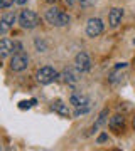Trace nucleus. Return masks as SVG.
Returning a JSON list of instances; mask_svg holds the SVG:
<instances>
[{
    "mask_svg": "<svg viewBox=\"0 0 135 151\" xmlns=\"http://www.w3.org/2000/svg\"><path fill=\"white\" fill-rule=\"evenodd\" d=\"M46 20L51 24V25H56V27H64L69 24V15L63 12L58 7H51L46 10Z\"/></svg>",
    "mask_w": 135,
    "mask_h": 151,
    "instance_id": "nucleus-1",
    "label": "nucleus"
},
{
    "mask_svg": "<svg viewBox=\"0 0 135 151\" xmlns=\"http://www.w3.org/2000/svg\"><path fill=\"white\" fill-rule=\"evenodd\" d=\"M19 24H20L22 29H36L39 25V15L34 10H22L20 15H19Z\"/></svg>",
    "mask_w": 135,
    "mask_h": 151,
    "instance_id": "nucleus-2",
    "label": "nucleus"
},
{
    "mask_svg": "<svg viewBox=\"0 0 135 151\" xmlns=\"http://www.w3.org/2000/svg\"><path fill=\"white\" fill-rule=\"evenodd\" d=\"M58 77V72H56V69L54 67H51V65H44V67H41V69L37 70V74H36V79H37L39 84H51V82L54 81Z\"/></svg>",
    "mask_w": 135,
    "mask_h": 151,
    "instance_id": "nucleus-3",
    "label": "nucleus"
},
{
    "mask_svg": "<svg viewBox=\"0 0 135 151\" xmlns=\"http://www.w3.org/2000/svg\"><path fill=\"white\" fill-rule=\"evenodd\" d=\"M27 65H29V55L24 54V52H17V54H14V57H12L10 60V69L15 70V72H20V70L27 69Z\"/></svg>",
    "mask_w": 135,
    "mask_h": 151,
    "instance_id": "nucleus-4",
    "label": "nucleus"
},
{
    "mask_svg": "<svg viewBox=\"0 0 135 151\" xmlns=\"http://www.w3.org/2000/svg\"><path fill=\"white\" fill-rule=\"evenodd\" d=\"M103 29H105V25H103L101 19H90L86 24V34L90 35V37H98V35H101L103 34Z\"/></svg>",
    "mask_w": 135,
    "mask_h": 151,
    "instance_id": "nucleus-5",
    "label": "nucleus"
},
{
    "mask_svg": "<svg viewBox=\"0 0 135 151\" xmlns=\"http://www.w3.org/2000/svg\"><path fill=\"white\" fill-rule=\"evenodd\" d=\"M74 64L81 72H88V70L91 69V59H90V55H88L86 52H83V50L76 54Z\"/></svg>",
    "mask_w": 135,
    "mask_h": 151,
    "instance_id": "nucleus-6",
    "label": "nucleus"
},
{
    "mask_svg": "<svg viewBox=\"0 0 135 151\" xmlns=\"http://www.w3.org/2000/svg\"><path fill=\"white\" fill-rule=\"evenodd\" d=\"M15 49H20V45L15 44L14 40H10V39H2V42H0V55H2V57H7V55L12 54Z\"/></svg>",
    "mask_w": 135,
    "mask_h": 151,
    "instance_id": "nucleus-7",
    "label": "nucleus"
},
{
    "mask_svg": "<svg viewBox=\"0 0 135 151\" xmlns=\"http://www.w3.org/2000/svg\"><path fill=\"white\" fill-rule=\"evenodd\" d=\"M15 20H17V17H15V14L14 12H9V14H4L2 15V20H0V34L4 35V34L9 30V29L15 24Z\"/></svg>",
    "mask_w": 135,
    "mask_h": 151,
    "instance_id": "nucleus-8",
    "label": "nucleus"
},
{
    "mask_svg": "<svg viewBox=\"0 0 135 151\" xmlns=\"http://www.w3.org/2000/svg\"><path fill=\"white\" fill-rule=\"evenodd\" d=\"M122 17H123V10L118 9V7H113L110 14H108V22H110V27L112 29H117L122 22Z\"/></svg>",
    "mask_w": 135,
    "mask_h": 151,
    "instance_id": "nucleus-9",
    "label": "nucleus"
},
{
    "mask_svg": "<svg viewBox=\"0 0 135 151\" xmlns=\"http://www.w3.org/2000/svg\"><path fill=\"white\" fill-rule=\"evenodd\" d=\"M69 104H73L74 108H90L91 101H90V97H86L85 94L74 92V94L71 96V99H69Z\"/></svg>",
    "mask_w": 135,
    "mask_h": 151,
    "instance_id": "nucleus-10",
    "label": "nucleus"
},
{
    "mask_svg": "<svg viewBox=\"0 0 135 151\" xmlns=\"http://www.w3.org/2000/svg\"><path fill=\"white\" fill-rule=\"evenodd\" d=\"M80 76H81V70L78 67H66L64 72H63V77L68 84H74V82L80 81Z\"/></svg>",
    "mask_w": 135,
    "mask_h": 151,
    "instance_id": "nucleus-11",
    "label": "nucleus"
},
{
    "mask_svg": "<svg viewBox=\"0 0 135 151\" xmlns=\"http://www.w3.org/2000/svg\"><path fill=\"white\" fill-rule=\"evenodd\" d=\"M108 124H110L112 131H115V133H122L123 128H125V118L123 116H120V114H115L113 118H110Z\"/></svg>",
    "mask_w": 135,
    "mask_h": 151,
    "instance_id": "nucleus-12",
    "label": "nucleus"
},
{
    "mask_svg": "<svg viewBox=\"0 0 135 151\" xmlns=\"http://www.w3.org/2000/svg\"><path fill=\"white\" fill-rule=\"evenodd\" d=\"M51 108H53L54 113L61 114V116H64V118H69L71 116V111H69V108H68V104H64L63 101H54Z\"/></svg>",
    "mask_w": 135,
    "mask_h": 151,
    "instance_id": "nucleus-13",
    "label": "nucleus"
},
{
    "mask_svg": "<svg viewBox=\"0 0 135 151\" xmlns=\"http://www.w3.org/2000/svg\"><path fill=\"white\" fill-rule=\"evenodd\" d=\"M108 111L107 109H103L101 111V114H100V116H98V119H96V123L93 124V128H91V131H98L100 129V128H101V126H105V123H107L108 121Z\"/></svg>",
    "mask_w": 135,
    "mask_h": 151,
    "instance_id": "nucleus-14",
    "label": "nucleus"
},
{
    "mask_svg": "<svg viewBox=\"0 0 135 151\" xmlns=\"http://www.w3.org/2000/svg\"><path fill=\"white\" fill-rule=\"evenodd\" d=\"M36 104V99H31V101H22V103H19V108L20 109H31Z\"/></svg>",
    "mask_w": 135,
    "mask_h": 151,
    "instance_id": "nucleus-15",
    "label": "nucleus"
},
{
    "mask_svg": "<svg viewBox=\"0 0 135 151\" xmlns=\"http://www.w3.org/2000/svg\"><path fill=\"white\" fill-rule=\"evenodd\" d=\"M36 47L39 49V52H46V50H47V45H46V44L42 42V40H36Z\"/></svg>",
    "mask_w": 135,
    "mask_h": 151,
    "instance_id": "nucleus-16",
    "label": "nucleus"
},
{
    "mask_svg": "<svg viewBox=\"0 0 135 151\" xmlns=\"http://www.w3.org/2000/svg\"><path fill=\"white\" fill-rule=\"evenodd\" d=\"M15 0H0V9H9Z\"/></svg>",
    "mask_w": 135,
    "mask_h": 151,
    "instance_id": "nucleus-17",
    "label": "nucleus"
},
{
    "mask_svg": "<svg viewBox=\"0 0 135 151\" xmlns=\"http://www.w3.org/2000/svg\"><path fill=\"white\" fill-rule=\"evenodd\" d=\"M108 139V136L103 133V134H100V138H98V143H103V141H107Z\"/></svg>",
    "mask_w": 135,
    "mask_h": 151,
    "instance_id": "nucleus-18",
    "label": "nucleus"
},
{
    "mask_svg": "<svg viewBox=\"0 0 135 151\" xmlns=\"http://www.w3.org/2000/svg\"><path fill=\"white\" fill-rule=\"evenodd\" d=\"M80 4H81V5H91L93 0H80Z\"/></svg>",
    "mask_w": 135,
    "mask_h": 151,
    "instance_id": "nucleus-19",
    "label": "nucleus"
},
{
    "mask_svg": "<svg viewBox=\"0 0 135 151\" xmlns=\"http://www.w3.org/2000/svg\"><path fill=\"white\" fill-rule=\"evenodd\" d=\"M26 2H29V0H15V4H17V5H24Z\"/></svg>",
    "mask_w": 135,
    "mask_h": 151,
    "instance_id": "nucleus-20",
    "label": "nucleus"
},
{
    "mask_svg": "<svg viewBox=\"0 0 135 151\" xmlns=\"http://www.w3.org/2000/svg\"><path fill=\"white\" fill-rule=\"evenodd\" d=\"M64 4H66V5H74V0H64Z\"/></svg>",
    "mask_w": 135,
    "mask_h": 151,
    "instance_id": "nucleus-21",
    "label": "nucleus"
},
{
    "mask_svg": "<svg viewBox=\"0 0 135 151\" xmlns=\"http://www.w3.org/2000/svg\"><path fill=\"white\" fill-rule=\"evenodd\" d=\"M132 126H134V129H135V118L132 119Z\"/></svg>",
    "mask_w": 135,
    "mask_h": 151,
    "instance_id": "nucleus-22",
    "label": "nucleus"
},
{
    "mask_svg": "<svg viewBox=\"0 0 135 151\" xmlns=\"http://www.w3.org/2000/svg\"><path fill=\"white\" fill-rule=\"evenodd\" d=\"M46 2H47V4H54V2H56V0H46Z\"/></svg>",
    "mask_w": 135,
    "mask_h": 151,
    "instance_id": "nucleus-23",
    "label": "nucleus"
},
{
    "mask_svg": "<svg viewBox=\"0 0 135 151\" xmlns=\"http://www.w3.org/2000/svg\"><path fill=\"white\" fill-rule=\"evenodd\" d=\"M134 45H135V39H134Z\"/></svg>",
    "mask_w": 135,
    "mask_h": 151,
    "instance_id": "nucleus-24",
    "label": "nucleus"
}]
</instances>
